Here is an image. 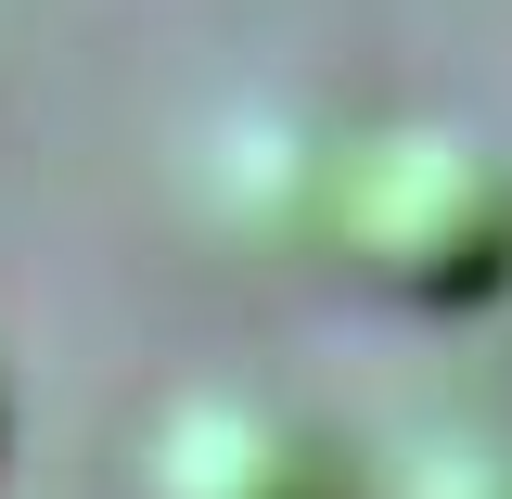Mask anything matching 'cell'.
Here are the masks:
<instances>
[{"mask_svg": "<svg viewBox=\"0 0 512 499\" xmlns=\"http://www.w3.org/2000/svg\"><path fill=\"white\" fill-rule=\"evenodd\" d=\"M333 269L384 295L410 320H461L512 295V141L461 116L423 128H372L346 141V180H333Z\"/></svg>", "mask_w": 512, "mask_h": 499, "instance_id": "cell-1", "label": "cell"}, {"mask_svg": "<svg viewBox=\"0 0 512 499\" xmlns=\"http://www.w3.org/2000/svg\"><path fill=\"white\" fill-rule=\"evenodd\" d=\"M141 499H372V461L282 384H192L141 436Z\"/></svg>", "mask_w": 512, "mask_h": 499, "instance_id": "cell-2", "label": "cell"}, {"mask_svg": "<svg viewBox=\"0 0 512 499\" xmlns=\"http://www.w3.org/2000/svg\"><path fill=\"white\" fill-rule=\"evenodd\" d=\"M372 499H512V423H436L372 474Z\"/></svg>", "mask_w": 512, "mask_h": 499, "instance_id": "cell-3", "label": "cell"}, {"mask_svg": "<svg viewBox=\"0 0 512 499\" xmlns=\"http://www.w3.org/2000/svg\"><path fill=\"white\" fill-rule=\"evenodd\" d=\"M0 448H13V372H0Z\"/></svg>", "mask_w": 512, "mask_h": 499, "instance_id": "cell-4", "label": "cell"}]
</instances>
